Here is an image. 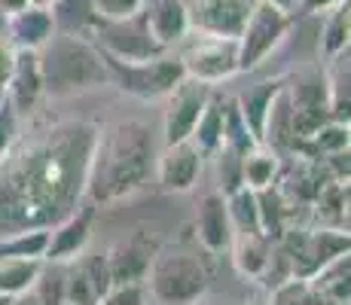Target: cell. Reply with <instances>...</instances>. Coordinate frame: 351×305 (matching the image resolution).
Here are the masks:
<instances>
[{"label": "cell", "instance_id": "23", "mask_svg": "<svg viewBox=\"0 0 351 305\" xmlns=\"http://www.w3.org/2000/svg\"><path fill=\"white\" fill-rule=\"evenodd\" d=\"M223 128H226V104H220V101L211 95V101L205 104L199 122H195L190 141L199 147L202 156H214L217 147L223 144Z\"/></svg>", "mask_w": 351, "mask_h": 305}, {"label": "cell", "instance_id": "30", "mask_svg": "<svg viewBox=\"0 0 351 305\" xmlns=\"http://www.w3.org/2000/svg\"><path fill=\"white\" fill-rule=\"evenodd\" d=\"M141 3L144 0H92V10H95L98 19L113 22V19H128L134 12H141Z\"/></svg>", "mask_w": 351, "mask_h": 305}, {"label": "cell", "instance_id": "13", "mask_svg": "<svg viewBox=\"0 0 351 305\" xmlns=\"http://www.w3.org/2000/svg\"><path fill=\"white\" fill-rule=\"evenodd\" d=\"M92 217H95V202L92 205L77 208L67 220L56 223L49 229V241H46V263H71L73 256H80L89 244V232H92Z\"/></svg>", "mask_w": 351, "mask_h": 305}, {"label": "cell", "instance_id": "25", "mask_svg": "<svg viewBox=\"0 0 351 305\" xmlns=\"http://www.w3.org/2000/svg\"><path fill=\"white\" fill-rule=\"evenodd\" d=\"M49 229H22V232L0 235V256H28V260H43Z\"/></svg>", "mask_w": 351, "mask_h": 305}, {"label": "cell", "instance_id": "27", "mask_svg": "<svg viewBox=\"0 0 351 305\" xmlns=\"http://www.w3.org/2000/svg\"><path fill=\"white\" fill-rule=\"evenodd\" d=\"M306 144H312V150H318L321 156L346 153L348 150V122H333V119L324 122Z\"/></svg>", "mask_w": 351, "mask_h": 305}, {"label": "cell", "instance_id": "35", "mask_svg": "<svg viewBox=\"0 0 351 305\" xmlns=\"http://www.w3.org/2000/svg\"><path fill=\"white\" fill-rule=\"evenodd\" d=\"M25 3L34 6V10H46V12H52V10H56L58 0H25Z\"/></svg>", "mask_w": 351, "mask_h": 305}, {"label": "cell", "instance_id": "15", "mask_svg": "<svg viewBox=\"0 0 351 305\" xmlns=\"http://www.w3.org/2000/svg\"><path fill=\"white\" fill-rule=\"evenodd\" d=\"M195 235H199L202 247L208 254H223L232 244V220H229L226 195L223 193H208L199 202L195 211Z\"/></svg>", "mask_w": 351, "mask_h": 305}, {"label": "cell", "instance_id": "31", "mask_svg": "<svg viewBox=\"0 0 351 305\" xmlns=\"http://www.w3.org/2000/svg\"><path fill=\"white\" fill-rule=\"evenodd\" d=\"M16 134H19V113L12 110V104L3 98L0 101V153L16 141Z\"/></svg>", "mask_w": 351, "mask_h": 305}, {"label": "cell", "instance_id": "26", "mask_svg": "<svg viewBox=\"0 0 351 305\" xmlns=\"http://www.w3.org/2000/svg\"><path fill=\"white\" fill-rule=\"evenodd\" d=\"M226 208H229V220H232V232H260V214H256L254 189L239 186L235 193H229Z\"/></svg>", "mask_w": 351, "mask_h": 305}, {"label": "cell", "instance_id": "38", "mask_svg": "<svg viewBox=\"0 0 351 305\" xmlns=\"http://www.w3.org/2000/svg\"><path fill=\"white\" fill-rule=\"evenodd\" d=\"M251 305H266V302H260V300H256V302H251Z\"/></svg>", "mask_w": 351, "mask_h": 305}, {"label": "cell", "instance_id": "36", "mask_svg": "<svg viewBox=\"0 0 351 305\" xmlns=\"http://www.w3.org/2000/svg\"><path fill=\"white\" fill-rule=\"evenodd\" d=\"M10 300H12V296H3V293H0V305H6Z\"/></svg>", "mask_w": 351, "mask_h": 305}, {"label": "cell", "instance_id": "3", "mask_svg": "<svg viewBox=\"0 0 351 305\" xmlns=\"http://www.w3.org/2000/svg\"><path fill=\"white\" fill-rule=\"evenodd\" d=\"M40 73H43V89L52 95H67L80 89H95L110 83L104 52L80 34H52L37 49Z\"/></svg>", "mask_w": 351, "mask_h": 305}, {"label": "cell", "instance_id": "11", "mask_svg": "<svg viewBox=\"0 0 351 305\" xmlns=\"http://www.w3.org/2000/svg\"><path fill=\"white\" fill-rule=\"evenodd\" d=\"M113 278L107 266V254H80L73 256L71 272L64 275V300L77 305H98L110 290Z\"/></svg>", "mask_w": 351, "mask_h": 305}, {"label": "cell", "instance_id": "24", "mask_svg": "<svg viewBox=\"0 0 351 305\" xmlns=\"http://www.w3.org/2000/svg\"><path fill=\"white\" fill-rule=\"evenodd\" d=\"M324 16V25H321V49L327 58H333L336 52L348 49V34H351V6L348 0H339L336 6H330Z\"/></svg>", "mask_w": 351, "mask_h": 305}, {"label": "cell", "instance_id": "33", "mask_svg": "<svg viewBox=\"0 0 351 305\" xmlns=\"http://www.w3.org/2000/svg\"><path fill=\"white\" fill-rule=\"evenodd\" d=\"M336 3H339V0H302V10H306V12H318V16H321V12H327L330 6H336Z\"/></svg>", "mask_w": 351, "mask_h": 305}, {"label": "cell", "instance_id": "4", "mask_svg": "<svg viewBox=\"0 0 351 305\" xmlns=\"http://www.w3.org/2000/svg\"><path fill=\"white\" fill-rule=\"evenodd\" d=\"M147 287L162 305H190L208 287V269L186 250H159L147 269Z\"/></svg>", "mask_w": 351, "mask_h": 305}, {"label": "cell", "instance_id": "7", "mask_svg": "<svg viewBox=\"0 0 351 305\" xmlns=\"http://www.w3.org/2000/svg\"><path fill=\"white\" fill-rule=\"evenodd\" d=\"M107 71H110V80L119 86L123 92L134 95V98H165L171 95V89L186 77L184 67H180L178 58H168L165 52L156 58L147 61H117L107 58Z\"/></svg>", "mask_w": 351, "mask_h": 305}, {"label": "cell", "instance_id": "22", "mask_svg": "<svg viewBox=\"0 0 351 305\" xmlns=\"http://www.w3.org/2000/svg\"><path fill=\"white\" fill-rule=\"evenodd\" d=\"M278 168H281V162L272 147L256 144L241 156V183H245L247 189H254V193L256 189H266L278 178Z\"/></svg>", "mask_w": 351, "mask_h": 305}, {"label": "cell", "instance_id": "37", "mask_svg": "<svg viewBox=\"0 0 351 305\" xmlns=\"http://www.w3.org/2000/svg\"><path fill=\"white\" fill-rule=\"evenodd\" d=\"M56 305H77V302H67V300H58Z\"/></svg>", "mask_w": 351, "mask_h": 305}, {"label": "cell", "instance_id": "12", "mask_svg": "<svg viewBox=\"0 0 351 305\" xmlns=\"http://www.w3.org/2000/svg\"><path fill=\"white\" fill-rule=\"evenodd\" d=\"M202 159L205 156L199 153V147L190 138L165 144V150L156 153V178L162 183V189H168V193L193 189V183L199 180V171H202Z\"/></svg>", "mask_w": 351, "mask_h": 305}, {"label": "cell", "instance_id": "16", "mask_svg": "<svg viewBox=\"0 0 351 305\" xmlns=\"http://www.w3.org/2000/svg\"><path fill=\"white\" fill-rule=\"evenodd\" d=\"M141 16H144L150 34L162 46H171L190 31V19H186L184 0H144L141 3Z\"/></svg>", "mask_w": 351, "mask_h": 305}, {"label": "cell", "instance_id": "14", "mask_svg": "<svg viewBox=\"0 0 351 305\" xmlns=\"http://www.w3.org/2000/svg\"><path fill=\"white\" fill-rule=\"evenodd\" d=\"M40 92H43V73H40V56L37 49H16L12 56V71L6 80V101L19 117L34 110Z\"/></svg>", "mask_w": 351, "mask_h": 305}, {"label": "cell", "instance_id": "21", "mask_svg": "<svg viewBox=\"0 0 351 305\" xmlns=\"http://www.w3.org/2000/svg\"><path fill=\"white\" fill-rule=\"evenodd\" d=\"M46 260H28V256H0V293L19 296L28 293L37 284Z\"/></svg>", "mask_w": 351, "mask_h": 305}, {"label": "cell", "instance_id": "32", "mask_svg": "<svg viewBox=\"0 0 351 305\" xmlns=\"http://www.w3.org/2000/svg\"><path fill=\"white\" fill-rule=\"evenodd\" d=\"M12 56H16V46L0 37V101L6 98V80H10L12 71Z\"/></svg>", "mask_w": 351, "mask_h": 305}, {"label": "cell", "instance_id": "1", "mask_svg": "<svg viewBox=\"0 0 351 305\" xmlns=\"http://www.w3.org/2000/svg\"><path fill=\"white\" fill-rule=\"evenodd\" d=\"M98 128L58 122L0 153V235L52 229L80 208Z\"/></svg>", "mask_w": 351, "mask_h": 305}, {"label": "cell", "instance_id": "19", "mask_svg": "<svg viewBox=\"0 0 351 305\" xmlns=\"http://www.w3.org/2000/svg\"><path fill=\"white\" fill-rule=\"evenodd\" d=\"M153 250L141 241H125L117 250L107 254V266H110L113 284H132V281H144L147 269H150Z\"/></svg>", "mask_w": 351, "mask_h": 305}, {"label": "cell", "instance_id": "5", "mask_svg": "<svg viewBox=\"0 0 351 305\" xmlns=\"http://www.w3.org/2000/svg\"><path fill=\"white\" fill-rule=\"evenodd\" d=\"M180 43V67L186 77L202 80V83H223V80L239 73V40L217 37L205 31H186Z\"/></svg>", "mask_w": 351, "mask_h": 305}, {"label": "cell", "instance_id": "18", "mask_svg": "<svg viewBox=\"0 0 351 305\" xmlns=\"http://www.w3.org/2000/svg\"><path fill=\"white\" fill-rule=\"evenodd\" d=\"M232 260L245 278H263L272 260V239L263 232H232Z\"/></svg>", "mask_w": 351, "mask_h": 305}, {"label": "cell", "instance_id": "34", "mask_svg": "<svg viewBox=\"0 0 351 305\" xmlns=\"http://www.w3.org/2000/svg\"><path fill=\"white\" fill-rule=\"evenodd\" d=\"M6 305H43V302H40V296L34 293V290H28V293H19V296H12V300L6 302Z\"/></svg>", "mask_w": 351, "mask_h": 305}, {"label": "cell", "instance_id": "8", "mask_svg": "<svg viewBox=\"0 0 351 305\" xmlns=\"http://www.w3.org/2000/svg\"><path fill=\"white\" fill-rule=\"evenodd\" d=\"M92 37H98V49L107 58L117 61H147L165 52V46L150 34L141 12H134L128 19H113V22L98 19L95 28H92Z\"/></svg>", "mask_w": 351, "mask_h": 305}, {"label": "cell", "instance_id": "10", "mask_svg": "<svg viewBox=\"0 0 351 305\" xmlns=\"http://www.w3.org/2000/svg\"><path fill=\"white\" fill-rule=\"evenodd\" d=\"M256 0H184L190 31L239 37Z\"/></svg>", "mask_w": 351, "mask_h": 305}, {"label": "cell", "instance_id": "6", "mask_svg": "<svg viewBox=\"0 0 351 305\" xmlns=\"http://www.w3.org/2000/svg\"><path fill=\"white\" fill-rule=\"evenodd\" d=\"M290 28V10L275 0H256L239 40V73L254 71L281 46Z\"/></svg>", "mask_w": 351, "mask_h": 305}, {"label": "cell", "instance_id": "2", "mask_svg": "<svg viewBox=\"0 0 351 305\" xmlns=\"http://www.w3.org/2000/svg\"><path fill=\"white\" fill-rule=\"evenodd\" d=\"M156 168V141L147 122L125 119L107 132H98L92 150L86 193L92 202H117L141 189Z\"/></svg>", "mask_w": 351, "mask_h": 305}, {"label": "cell", "instance_id": "28", "mask_svg": "<svg viewBox=\"0 0 351 305\" xmlns=\"http://www.w3.org/2000/svg\"><path fill=\"white\" fill-rule=\"evenodd\" d=\"M98 305H144V287H141V281L110 284V290L101 296Z\"/></svg>", "mask_w": 351, "mask_h": 305}, {"label": "cell", "instance_id": "29", "mask_svg": "<svg viewBox=\"0 0 351 305\" xmlns=\"http://www.w3.org/2000/svg\"><path fill=\"white\" fill-rule=\"evenodd\" d=\"M308 300V281L306 278H290V281L278 284L269 305H306Z\"/></svg>", "mask_w": 351, "mask_h": 305}, {"label": "cell", "instance_id": "20", "mask_svg": "<svg viewBox=\"0 0 351 305\" xmlns=\"http://www.w3.org/2000/svg\"><path fill=\"white\" fill-rule=\"evenodd\" d=\"M281 86H285V80H269V83H260V86H254V89H247L235 101L241 119H245V125L251 128V134L256 141H263V125H266L269 104H272V98L278 95Z\"/></svg>", "mask_w": 351, "mask_h": 305}, {"label": "cell", "instance_id": "17", "mask_svg": "<svg viewBox=\"0 0 351 305\" xmlns=\"http://www.w3.org/2000/svg\"><path fill=\"white\" fill-rule=\"evenodd\" d=\"M10 43L16 49H40L46 40L56 34V19L46 10H34V6H22V10L3 16Z\"/></svg>", "mask_w": 351, "mask_h": 305}, {"label": "cell", "instance_id": "9", "mask_svg": "<svg viewBox=\"0 0 351 305\" xmlns=\"http://www.w3.org/2000/svg\"><path fill=\"white\" fill-rule=\"evenodd\" d=\"M211 83H202V80L184 77L168 95V107H165V122H162V134H165V144L174 141H186L193 134L195 122H199L205 104L211 101Z\"/></svg>", "mask_w": 351, "mask_h": 305}]
</instances>
